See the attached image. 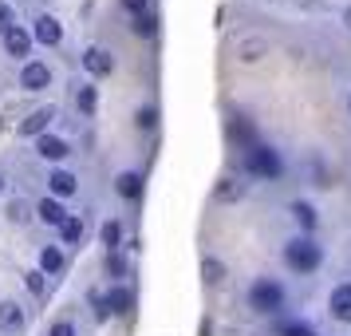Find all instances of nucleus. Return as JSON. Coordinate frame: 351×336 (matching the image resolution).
Wrapping results in <instances>:
<instances>
[{"mask_svg":"<svg viewBox=\"0 0 351 336\" xmlns=\"http://www.w3.org/2000/svg\"><path fill=\"white\" fill-rule=\"evenodd\" d=\"M12 24H16V12H12V4H4V0H0V36L8 32Z\"/></svg>","mask_w":351,"mask_h":336,"instance_id":"27","label":"nucleus"},{"mask_svg":"<svg viewBox=\"0 0 351 336\" xmlns=\"http://www.w3.org/2000/svg\"><path fill=\"white\" fill-rule=\"evenodd\" d=\"M51 336H75V324L71 320H56L51 324Z\"/></svg>","mask_w":351,"mask_h":336,"instance_id":"30","label":"nucleus"},{"mask_svg":"<svg viewBox=\"0 0 351 336\" xmlns=\"http://www.w3.org/2000/svg\"><path fill=\"white\" fill-rule=\"evenodd\" d=\"M51 119H56V107H40V111H32L24 123H20V135H24V139H36V135L48 131Z\"/></svg>","mask_w":351,"mask_h":336,"instance_id":"9","label":"nucleus"},{"mask_svg":"<svg viewBox=\"0 0 351 336\" xmlns=\"http://www.w3.org/2000/svg\"><path fill=\"white\" fill-rule=\"evenodd\" d=\"M114 190L123 194V198H138V194H143V175H134V170H123V175L114 178Z\"/></svg>","mask_w":351,"mask_h":336,"instance_id":"15","label":"nucleus"},{"mask_svg":"<svg viewBox=\"0 0 351 336\" xmlns=\"http://www.w3.org/2000/svg\"><path fill=\"white\" fill-rule=\"evenodd\" d=\"M32 40H40V44H48V48H56L60 40H64V28H60V20L56 16H36V28H32Z\"/></svg>","mask_w":351,"mask_h":336,"instance_id":"5","label":"nucleus"},{"mask_svg":"<svg viewBox=\"0 0 351 336\" xmlns=\"http://www.w3.org/2000/svg\"><path fill=\"white\" fill-rule=\"evenodd\" d=\"M229 139H233V143H245V146H253V143H256V131L249 127L245 119H233V123H229Z\"/></svg>","mask_w":351,"mask_h":336,"instance_id":"20","label":"nucleus"},{"mask_svg":"<svg viewBox=\"0 0 351 336\" xmlns=\"http://www.w3.org/2000/svg\"><path fill=\"white\" fill-rule=\"evenodd\" d=\"M12 218H16V222H24V218H28V210H24V202H16V206H12Z\"/></svg>","mask_w":351,"mask_h":336,"instance_id":"33","label":"nucleus"},{"mask_svg":"<svg viewBox=\"0 0 351 336\" xmlns=\"http://www.w3.org/2000/svg\"><path fill=\"white\" fill-rule=\"evenodd\" d=\"M4 52H8L12 60H24V56L32 52V32H28V28H20V24H12V28L4 32Z\"/></svg>","mask_w":351,"mask_h":336,"instance_id":"4","label":"nucleus"},{"mask_svg":"<svg viewBox=\"0 0 351 336\" xmlns=\"http://www.w3.org/2000/svg\"><path fill=\"white\" fill-rule=\"evenodd\" d=\"M48 186H51V198H71V194L80 190V178L71 175V170H51Z\"/></svg>","mask_w":351,"mask_h":336,"instance_id":"11","label":"nucleus"},{"mask_svg":"<svg viewBox=\"0 0 351 336\" xmlns=\"http://www.w3.org/2000/svg\"><path fill=\"white\" fill-rule=\"evenodd\" d=\"M24 285H28V293H36V297H40V293H44V289H48V281H44V273H28V277H24Z\"/></svg>","mask_w":351,"mask_h":336,"instance_id":"28","label":"nucleus"},{"mask_svg":"<svg viewBox=\"0 0 351 336\" xmlns=\"http://www.w3.org/2000/svg\"><path fill=\"white\" fill-rule=\"evenodd\" d=\"M241 194H245V186H241L237 178H225L221 186H217V198H221V202H237Z\"/></svg>","mask_w":351,"mask_h":336,"instance_id":"22","label":"nucleus"},{"mask_svg":"<svg viewBox=\"0 0 351 336\" xmlns=\"http://www.w3.org/2000/svg\"><path fill=\"white\" fill-rule=\"evenodd\" d=\"M107 269H111L114 277H127V261H123L119 254H111V261H107Z\"/></svg>","mask_w":351,"mask_h":336,"instance_id":"31","label":"nucleus"},{"mask_svg":"<svg viewBox=\"0 0 351 336\" xmlns=\"http://www.w3.org/2000/svg\"><path fill=\"white\" fill-rule=\"evenodd\" d=\"M24 328V313L16 301H0V333H20Z\"/></svg>","mask_w":351,"mask_h":336,"instance_id":"13","label":"nucleus"},{"mask_svg":"<svg viewBox=\"0 0 351 336\" xmlns=\"http://www.w3.org/2000/svg\"><path fill=\"white\" fill-rule=\"evenodd\" d=\"M134 28H138V36H154V32H158V20L150 16V12H143V16H138V24H134Z\"/></svg>","mask_w":351,"mask_h":336,"instance_id":"29","label":"nucleus"},{"mask_svg":"<svg viewBox=\"0 0 351 336\" xmlns=\"http://www.w3.org/2000/svg\"><path fill=\"white\" fill-rule=\"evenodd\" d=\"M0 194H4V175H0Z\"/></svg>","mask_w":351,"mask_h":336,"instance_id":"36","label":"nucleus"},{"mask_svg":"<svg viewBox=\"0 0 351 336\" xmlns=\"http://www.w3.org/2000/svg\"><path fill=\"white\" fill-rule=\"evenodd\" d=\"M91 309H95L99 320L111 317V301H107V293H99V289H91Z\"/></svg>","mask_w":351,"mask_h":336,"instance_id":"25","label":"nucleus"},{"mask_svg":"<svg viewBox=\"0 0 351 336\" xmlns=\"http://www.w3.org/2000/svg\"><path fill=\"white\" fill-rule=\"evenodd\" d=\"M107 301H111V313H130L134 297H130V289H127V285H114L111 293H107Z\"/></svg>","mask_w":351,"mask_h":336,"instance_id":"18","label":"nucleus"},{"mask_svg":"<svg viewBox=\"0 0 351 336\" xmlns=\"http://www.w3.org/2000/svg\"><path fill=\"white\" fill-rule=\"evenodd\" d=\"M60 234H64V245H80V238H83V222H80V218H67V222L60 225Z\"/></svg>","mask_w":351,"mask_h":336,"instance_id":"21","label":"nucleus"},{"mask_svg":"<svg viewBox=\"0 0 351 336\" xmlns=\"http://www.w3.org/2000/svg\"><path fill=\"white\" fill-rule=\"evenodd\" d=\"M83 67H87L91 76L103 80V76H111L114 60H111V52H107V48H87V52H83Z\"/></svg>","mask_w":351,"mask_h":336,"instance_id":"8","label":"nucleus"},{"mask_svg":"<svg viewBox=\"0 0 351 336\" xmlns=\"http://www.w3.org/2000/svg\"><path fill=\"white\" fill-rule=\"evenodd\" d=\"M51 83V71H48V64H24L20 67V87H28V91H44Z\"/></svg>","mask_w":351,"mask_h":336,"instance_id":"6","label":"nucleus"},{"mask_svg":"<svg viewBox=\"0 0 351 336\" xmlns=\"http://www.w3.org/2000/svg\"><path fill=\"white\" fill-rule=\"evenodd\" d=\"M36 214H40V222H48V225H64L67 222V210L60 198H40L36 202Z\"/></svg>","mask_w":351,"mask_h":336,"instance_id":"12","label":"nucleus"},{"mask_svg":"<svg viewBox=\"0 0 351 336\" xmlns=\"http://www.w3.org/2000/svg\"><path fill=\"white\" fill-rule=\"evenodd\" d=\"M272 336H316V328L304 324V320H276L272 324Z\"/></svg>","mask_w":351,"mask_h":336,"instance_id":"16","label":"nucleus"},{"mask_svg":"<svg viewBox=\"0 0 351 336\" xmlns=\"http://www.w3.org/2000/svg\"><path fill=\"white\" fill-rule=\"evenodd\" d=\"M328 309H332L335 320H343V324H351V281L348 285H335L332 297H328Z\"/></svg>","mask_w":351,"mask_h":336,"instance_id":"7","label":"nucleus"},{"mask_svg":"<svg viewBox=\"0 0 351 336\" xmlns=\"http://www.w3.org/2000/svg\"><path fill=\"white\" fill-rule=\"evenodd\" d=\"M36 150H40L48 162H60V159H67V155H71L67 139H56V135H40V139H36Z\"/></svg>","mask_w":351,"mask_h":336,"instance_id":"10","label":"nucleus"},{"mask_svg":"<svg viewBox=\"0 0 351 336\" xmlns=\"http://www.w3.org/2000/svg\"><path fill=\"white\" fill-rule=\"evenodd\" d=\"M245 170L256 175V178H276L280 175V155H276L272 146H265V143L245 146Z\"/></svg>","mask_w":351,"mask_h":336,"instance_id":"2","label":"nucleus"},{"mask_svg":"<svg viewBox=\"0 0 351 336\" xmlns=\"http://www.w3.org/2000/svg\"><path fill=\"white\" fill-rule=\"evenodd\" d=\"M249 304H253L256 313L272 317V313L285 309V289L276 285V281H256V285L249 289Z\"/></svg>","mask_w":351,"mask_h":336,"instance_id":"3","label":"nucleus"},{"mask_svg":"<svg viewBox=\"0 0 351 336\" xmlns=\"http://www.w3.org/2000/svg\"><path fill=\"white\" fill-rule=\"evenodd\" d=\"M343 24H348V28H351V8H348V12H343Z\"/></svg>","mask_w":351,"mask_h":336,"instance_id":"35","label":"nucleus"},{"mask_svg":"<svg viewBox=\"0 0 351 336\" xmlns=\"http://www.w3.org/2000/svg\"><path fill=\"white\" fill-rule=\"evenodd\" d=\"M99 238H103V245L107 249H119V238H123V229H119V222H103V229H99Z\"/></svg>","mask_w":351,"mask_h":336,"instance_id":"23","label":"nucleus"},{"mask_svg":"<svg viewBox=\"0 0 351 336\" xmlns=\"http://www.w3.org/2000/svg\"><path fill=\"white\" fill-rule=\"evenodd\" d=\"M75 103H80L83 115H91L99 107V91H95V87H80V99H75Z\"/></svg>","mask_w":351,"mask_h":336,"instance_id":"24","label":"nucleus"},{"mask_svg":"<svg viewBox=\"0 0 351 336\" xmlns=\"http://www.w3.org/2000/svg\"><path fill=\"white\" fill-rule=\"evenodd\" d=\"M40 265H44V273H60L64 269V249H60V245H44Z\"/></svg>","mask_w":351,"mask_h":336,"instance_id":"19","label":"nucleus"},{"mask_svg":"<svg viewBox=\"0 0 351 336\" xmlns=\"http://www.w3.org/2000/svg\"><path fill=\"white\" fill-rule=\"evenodd\" d=\"M138 127H154V111H150V107L138 111Z\"/></svg>","mask_w":351,"mask_h":336,"instance_id":"32","label":"nucleus"},{"mask_svg":"<svg viewBox=\"0 0 351 336\" xmlns=\"http://www.w3.org/2000/svg\"><path fill=\"white\" fill-rule=\"evenodd\" d=\"M261 56H265V40H245V44H241V60L253 64V60H261Z\"/></svg>","mask_w":351,"mask_h":336,"instance_id":"26","label":"nucleus"},{"mask_svg":"<svg viewBox=\"0 0 351 336\" xmlns=\"http://www.w3.org/2000/svg\"><path fill=\"white\" fill-rule=\"evenodd\" d=\"M123 4H127L130 12H143V8H146V0H123Z\"/></svg>","mask_w":351,"mask_h":336,"instance_id":"34","label":"nucleus"},{"mask_svg":"<svg viewBox=\"0 0 351 336\" xmlns=\"http://www.w3.org/2000/svg\"><path fill=\"white\" fill-rule=\"evenodd\" d=\"M288 214L296 218V225H300V229H316V225H319V214L312 210V202H292V206H288Z\"/></svg>","mask_w":351,"mask_h":336,"instance_id":"14","label":"nucleus"},{"mask_svg":"<svg viewBox=\"0 0 351 336\" xmlns=\"http://www.w3.org/2000/svg\"><path fill=\"white\" fill-rule=\"evenodd\" d=\"M202 281H206V285H221L225 281V261L206 257V261H202Z\"/></svg>","mask_w":351,"mask_h":336,"instance_id":"17","label":"nucleus"},{"mask_svg":"<svg viewBox=\"0 0 351 336\" xmlns=\"http://www.w3.org/2000/svg\"><path fill=\"white\" fill-rule=\"evenodd\" d=\"M285 261H288V269L312 273V269H319V261H324V249H319L312 238H292V241L285 245Z\"/></svg>","mask_w":351,"mask_h":336,"instance_id":"1","label":"nucleus"}]
</instances>
